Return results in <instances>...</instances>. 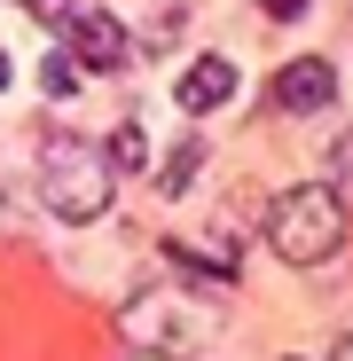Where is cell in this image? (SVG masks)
Here are the masks:
<instances>
[{
    "instance_id": "6da1fadb",
    "label": "cell",
    "mask_w": 353,
    "mask_h": 361,
    "mask_svg": "<svg viewBox=\"0 0 353 361\" xmlns=\"http://www.w3.org/2000/svg\"><path fill=\"white\" fill-rule=\"evenodd\" d=\"M181 267V259H173ZM189 283H149L134 290L126 307H118V330H126V345H149V353H197L204 338H220V275L204 267H181Z\"/></svg>"
},
{
    "instance_id": "7a4b0ae2",
    "label": "cell",
    "mask_w": 353,
    "mask_h": 361,
    "mask_svg": "<svg viewBox=\"0 0 353 361\" xmlns=\"http://www.w3.org/2000/svg\"><path fill=\"white\" fill-rule=\"evenodd\" d=\"M267 244L275 259L290 267H322L345 252V189H330V180H299V189H283L267 204Z\"/></svg>"
},
{
    "instance_id": "3957f363",
    "label": "cell",
    "mask_w": 353,
    "mask_h": 361,
    "mask_svg": "<svg viewBox=\"0 0 353 361\" xmlns=\"http://www.w3.org/2000/svg\"><path fill=\"white\" fill-rule=\"evenodd\" d=\"M110 180H118V165H110L94 142L47 134V149H39V197H47L55 220H71V228L102 220V212H110Z\"/></svg>"
},
{
    "instance_id": "277c9868",
    "label": "cell",
    "mask_w": 353,
    "mask_h": 361,
    "mask_svg": "<svg viewBox=\"0 0 353 361\" xmlns=\"http://www.w3.org/2000/svg\"><path fill=\"white\" fill-rule=\"evenodd\" d=\"M55 32H63V55H71V63H87V71H126V63H134V32L118 24L102 0H79Z\"/></svg>"
},
{
    "instance_id": "5b68a950",
    "label": "cell",
    "mask_w": 353,
    "mask_h": 361,
    "mask_svg": "<svg viewBox=\"0 0 353 361\" xmlns=\"http://www.w3.org/2000/svg\"><path fill=\"white\" fill-rule=\"evenodd\" d=\"M267 102H275V110H290V118H306V110L337 102V71L322 63V55H299V63H283V71L267 79Z\"/></svg>"
},
{
    "instance_id": "8992f818",
    "label": "cell",
    "mask_w": 353,
    "mask_h": 361,
    "mask_svg": "<svg viewBox=\"0 0 353 361\" xmlns=\"http://www.w3.org/2000/svg\"><path fill=\"white\" fill-rule=\"evenodd\" d=\"M235 94V63H228V55H197V63H189V79H181V94H173V102H181L189 118H204V110H220Z\"/></svg>"
},
{
    "instance_id": "52a82bcc",
    "label": "cell",
    "mask_w": 353,
    "mask_h": 361,
    "mask_svg": "<svg viewBox=\"0 0 353 361\" xmlns=\"http://www.w3.org/2000/svg\"><path fill=\"white\" fill-rule=\"evenodd\" d=\"M197 165H204V142H181V149L165 157V173H157V189H165V197H181L189 180H197Z\"/></svg>"
},
{
    "instance_id": "ba28073f",
    "label": "cell",
    "mask_w": 353,
    "mask_h": 361,
    "mask_svg": "<svg viewBox=\"0 0 353 361\" xmlns=\"http://www.w3.org/2000/svg\"><path fill=\"white\" fill-rule=\"evenodd\" d=\"M102 157H110V165H142V173H149V134H142V118H126V126L110 134Z\"/></svg>"
},
{
    "instance_id": "9c48e42d",
    "label": "cell",
    "mask_w": 353,
    "mask_h": 361,
    "mask_svg": "<svg viewBox=\"0 0 353 361\" xmlns=\"http://www.w3.org/2000/svg\"><path fill=\"white\" fill-rule=\"evenodd\" d=\"M39 87H47V94H71V87H79V63H71V55H47V63H39Z\"/></svg>"
},
{
    "instance_id": "30bf717a",
    "label": "cell",
    "mask_w": 353,
    "mask_h": 361,
    "mask_svg": "<svg viewBox=\"0 0 353 361\" xmlns=\"http://www.w3.org/2000/svg\"><path fill=\"white\" fill-rule=\"evenodd\" d=\"M71 8H79V0H24V16H32V24H63Z\"/></svg>"
},
{
    "instance_id": "8fae6325",
    "label": "cell",
    "mask_w": 353,
    "mask_h": 361,
    "mask_svg": "<svg viewBox=\"0 0 353 361\" xmlns=\"http://www.w3.org/2000/svg\"><path fill=\"white\" fill-rule=\"evenodd\" d=\"M259 8H267V16H283V24H290V16H299V8H306V0H259Z\"/></svg>"
},
{
    "instance_id": "7c38bea8",
    "label": "cell",
    "mask_w": 353,
    "mask_h": 361,
    "mask_svg": "<svg viewBox=\"0 0 353 361\" xmlns=\"http://www.w3.org/2000/svg\"><path fill=\"white\" fill-rule=\"evenodd\" d=\"M0 87H8V55H0Z\"/></svg>"
}]
</instances>
